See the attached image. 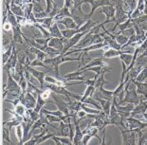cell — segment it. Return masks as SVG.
<instances>
[{
  "mask_svg": "<svg viewBox=\"0 0 147 145\" xmlns=\"http://www.w3.org/2000/svg\"><path fill=\"white\" fill-rule=\"evenodd\" d=\"M7 74H8L7 83L3 84V86H2V88H3V102H4L5 98L8 94H11V96H13L15 98L19 97L22 94L20 84L13 78L11 72L9 71V72H7Z\"/></svg>",
  "mask_w": 147,
  "mask_h": 145,
  "instance_id": "6da1fadb",
  "label": "cell"
},
{
  "mask_svg": "<svg viewBox=\"0 0 147 145\" xmlns=\"http://www.w3.org/2000/svg\"><path fill=\"white\" fill-rule=\"evenodd\" d=\"M69 10L71 12V17L73 18L75 23L77 24V30L82 27L83 25L86 23V21H88L92 16L90 13H84L83 10H79V9H77L74 5Z\"/></svg>",
  "mask_w": 147,
  "mask_h": 145,
  "instance_id": "7a4b0ae2",
  "label": "cell"
},
{
  "mask_svg": "<svg viewBox=\"0 0 147 145\" xmlns=\"http://www.w3.org/2000/svg\"><path fill=\"white\" fill-rule=\"evenodd\" d=\"M123 128L125 129H131V130H135L137 128H140L143 130L147 127V122L142 121V119H136L135 117H128L126 119H123Z\"/></svg>",
  "mask_w": 147,
  "mask_h": 145,
  "instance_id": "3957f363",
  "label": "cell"
},
{
  "mask_svg": "<svg viewBox=\"0 0 147 145\" xmlns=\"http://www.w3.org/2000/svg\"><path fill=\"white\" fill-rule=\"evenodd\" d=\"M119 128H120V130H121L123 144H126V145H135V144H137L138 133L135 130L125 129L123 127H119Z\"/></svg>",
  "mask_w": 147,
  "mask_h": 145,
  "instance_id": "277c9868",
  "label": "cell"
},
{
  "mask_svg": "<svg viewBox=\"0 0 147 145\" xmlns=\"http://www.w3.org/2000/svg\"><path fill=\"white\" fill-rule=\"evenodd\" d=\"M123 5H120V6H117L116 8V14H115V26L112 28L111 30V32L114 34L115 32V30L117 29L118 26L123 22H125L128 18H130V16L128 15V13L123 10Z\"/></svg>",
  "mask_w": 147,
  "mask_h": 145,
  "instance_id": "5b68a950",
  "label": "cell"
},
{
  "mask_svg": "<svg viewBox=\"0 0 147 145\" xmlns=\"http://www.w3.org/2000/svg\"><path fill=\"white\" fill-rule=\"evenodd\" d=\"M72 121L75 125V134H74V138H73V144L74 145H82L84 133H83L82 129H81V126H80L81 119L79 118H77V117H73Z\"/></svg>",
  "mask_w": 147,
  "mask_h": 145,
  "instance_id": "8992f818",
  "label": "cell"
},
{
  "mask_svg": "<svg viewBox=\"0 0 147 145\" xmlns=\"http://www.w3.org/2000/svg\"><path fill=\"white\" fill-rule=\"evenodd\" d=\"M37 98H35L34 94H32L30 92H27L26 94H21V103L27 107V109H34L36 105Z\"/></svg>",
  "mask_w": 147,
  "mask_h": 145,
  "instance_id": "52a82bcc",
  "label": "cell"
},
{
  "mask_svg": "<svg viewBox=\"0 0 147 145\" xmlns=\"http://www.w3.org/2000/svg\"><path fill=\"white\" fill-rule=\"evenodd\" d=\"M93 99L95 100L99 99H104V100H113L114 98V91H108L104 88V86L98 87L95 89V92L93 94Z\"/></svg>",
  "mask_w": 147,
  "mask_h": 145,
  "instance_id": "ba28073f",
  "label": "cell"
},
{
  "mask_svg": "<svg viewBox=\"0 0 147 145\" xmlns=\"http://www.w3.org/2000/svg\"><path fill=\"white\" fill-rule=\"evenodd\" d=\"M99 13H105L106 16V19L104 22V24H107L108 22H115V14H116V8L114 6L108 5V6H104L101 10H100Z\"/></svg>",
  "mask_w": 147,
  "mask_h": 145,
  "instance_id": "9c48e42d",
  "label": "cell"
},
{
  "mask_svg": "<svg viewBox=\"0 0 147 145\" xmlns=\"http://www.w3.org/2000/svg\"><path fill=\"white\" fill-rule=\"evenodd\" d=\"M60 96L59 94H56L54 92L51 93V98L54 100V103L56 106L58 107V109L64 113L65 115H68L69 114V107H68V103L64 102L63 100L60 99Z\"/></svg>",
  "mask_w": 147,
  "mask_h": 145,
  "instance_id": "30bf717a",
  "label": "cell"
},
{
  "mask_svg": "<svg viewBox=\"0 0 147 145\" xmlns=\"http://www.w3.org/2000/svg\"><path fill=\"white\" fill-rule=\"evenodd\" d=\"M18 63V56H17V51L15 47L13 46V50H12V55L11 57L9 59V61L6 63L5 65H3V71L4 72H9L11 70H13L16 67Z\"/></svg>",
  "mask_w": 147,
  "mask_h": 145,
  "instance_id": "8fae6325",
  "label": "cell"
},
{
  "mask_svg": "<svg viewBox=\"0 0 147 145\" xmlns=\"http://www.w3.org/2000/svg\"><path fill=\"white\" fill-rule=\"evenodd\" d=\"M27 68H28V70H29L30 73H32L33 76L39 81L40 84H41V89H42V88H44V86H45V83H46V82H45V78L47 76V72L37 70V69L33 68V67H30V65L27 67Z\"/></svg>",
  "mask_w": 147,
  "mask_h": 145,
  "instance_id": "7c38bea8",
  "label": "cell"
},
{
  "mask_svg": "<svg viewBox=\"0 0 147 145\" xmlns=\"http://www.w3.org/2000/svg\"><path fill=\"white\" fill-rule=\"evenodd\" d=\"M23 121H24L23 117L15 114V113H12V118L11 119H9V121H7L3 122V125L8 126L9 128L11 129V127H15V126H17L18 124H20Z\"/></svg>",
  "mask_w": 147,
  "mask_h": 145,
  "instance_id": "4fadbf2b",
  "label": "cell"
},
{
  "mask_svg": "<svg viewBox=\"0 0 147 145\" xmlns=\"http://www.w3.org/2000/svg\"><path fill=\"white\" fill-rule=\"evenodd\" d=\"M123 10L125 11L128 15H131V13L135 11V9L137 8L138 4V0H123Z\"/></svg>",
  "mask_w": 147,
  "mask_h": 145,
  "instance_id": "5bb4252c",
  "label": "cell"
},
{
  "mask_svg": "<svg viewBox=\"0 0 147 145\" xmlns=\"http://www.w3.org/2000/svg\"><path fill=\"white\" fill-rule=\"evenodd\" d=\"M6 111L10 112L11 114H12V113H15V114L23 117V118H25V117H26L27 114H28L27 107L25 106L23 103H17L16 105H14V110H13V111H12V110H8V109H6Z\"/></svg>",
  "mask_w": 147,
  "mask_h": 145,
  "instance_id": "9a60e30c",
  "label": "cell"
},
{
  "mask_svg": "<svg viewBox=\"0 0 147 145\" xmlns=\"http://www.w3.org/2000/svg\"><path fill=\"white\" fill-rule=\"evenodd\" d=\"M64 38H56V37H51V39L49 40V46L51 47V48H53V49H56L58 50L63 51L64 44H65Z\"/></svg>",
  "mask_w": 147,
  "mask_h": 145,
  "instance_id": "2e32d148",
  "label": "cell"
},
{
  "mask_svg": "<svg viewBox=\"0 0 147 145\" xmlns=\"http://www.w3.org/2000/svg\"><path fill=\"white\" fill-rule=\"evenodd\" d=\"M57 23L63 24L67 30H75L77 29V24L75 23L72 17H64L62 19H59Z\"/></svg>",
  "mask_w": 147,
  "mask_h": 145,
  "instance_id": "e0dca14e",
  "label": "cell"
},
{
  "mask_svg": "<svg viewBox=\"0 0 147 145\" xmlns=\"http://www.w3.org/2000/svg\"><path fill=\"white\" fill-rule=\"evenodd\" d=\"M129 52L131 53L132 51L130 50H118V49H111V48H107V50H105V53H104V57L105 58H114V57H117V56H120L121 54L123 53H127Z\"/></svg>",
  "mask_w": 147,
  "mask_h": 145,
  "instance_id": "ac0fdd59",
  "label": "cell"
},
{
  "mask_svg": "<svg viewBox=\"0 0 147 145\" xmlns=\"http://www.w3.org/2000/svg\"><path fill=\"white\" fill-rule=\"evenodd\" d=\"M100 24V21H92L91 19H89L88 21H86V23H84V25L81 28H79V32H84V31H86V32H88V31L91 30L93 28H95L96 26H98V25Z\"/></svg>",
  "mask_w": 147,
  "mask_h": 145,
  "instance_id": "d6986e66",
  "label": "cell"
},
{
  "mask_svg": "<svg viewBox=\"0 0 147 145\" xmlns=\"http://www.w3.org/2000/svg\"><path fill=\"white\" fill-rule=\"evenodd\" d=\"M10 130L11 129L9 128L8 126L3 125V127H2V144H14L11 140Z\"/></svg>",
  "mask_w": 147,
  "mask_h": 145,
  "instance_id": "ffe728a7",
  "label": "cell"
},
{
  "mask_svg": "<svg viewBox=\"0 0 147 145\" xmlns=\"http://www.w3.org/2000/svg\"><path fill=\"white\" fill-rule=\"evenodd\" d=\"M49 33H51V37H56V38H64L63 34H62V30H59L58 23L56 21L52 24V26L49 28Z\"/></svg>",
  "mask_w": 147,
  "mask_h": 145,
  "instance_id": "44dd1931",
  "label": "cell"
},
{
  "mask_svg": "<svg viewBox=\"0 0 147 145\" xmlns=\"http://www.w3.org/2000/svg\"><path fill=\"white\" fill-rule=\"evenodd\" d=\"M10 11L13 13L15 16L17 17H25V11H24V9L21 7L19 5H16L14 3H11V6H10Z\"/></svg>",
  "mask_w": 147,
  "mask_h": 145,
  "instance_id": "7402d4cb",
  "label": "cell"
},
{
  "mask_svg": "<svg viewBox=\"0 0 147 145\" xmlns=\"http://www.w3.org/2000/svg\"><path fill=\"white\" fill-rule=\"evenodd\" d=\"M36 21L44 28L49 30V28H51L52 26V24L55 22V18L49 16V17H45V18H40V19H36Z\"/></svg>",
  "mask_w": 147,
  "mask_h": 145,
  "instance_id": "603a6c76",
  "label": "cell"
},
{
  "mask_svg": "<svg viewBox=\"0 0 147 145\" xmlns=\"http://www.w3.org/2000/svg\"><path fill=\"white\" fill-rule=\"evenodd\" d=\"M51 138L55 141L56 144L61 145V144H65V145H69V144H73L72 140H70L68 137H58V136L53 135Z\"/></svg>",
  "mask_w": 147,
  "mask_h": 145,
  "instance_id": "cb8c5ba5",
  "label": "cell"
},
{
  "mask_svg": "<svg viewBox=\"0 0 147 145\" xmlns=\"http://www.w3.org/2000/svg\"><path fill=\"white\" fill-rule=\"evenodd\" d=\"M64 17H71V12H70V10L67 7H65L63 6V8L60 9V11H59L58 14L55 16V21L57 22L59 19H62V18Z\"/></svg>",
  "mask_w": 147,
  "mask_h": 145,
  "instance_id": "d4e9b609",
  "label": "cell"
},
{
  "mask_svg": "<svg viewBox=\"0 0 147 145\" xmlns=\"http://www.w3.org/2000/svg\"><path fill=\"white\" fill-rule=\"evenodd\" d=\"M133 27H134V23L132 22V20H131V18H128L125 22H123V23H121L118 26V29H119L118 33L123 32V31H125L128 29H131V28H133Z\"/></svg>",
  "mask_w": 147,
  "mask_h": 145,
  "instance_id": "484cf974",
  "label": "cell"
},
{
  "mask_svg": "<svg viewBox=\"0 0 147 145\" xmlns=\"http://www.w3.org/2000/svg\"><path fill=\"white\" fill-rule=\"evenodd\" d=\"M110 125H116L118 127H123V118H121L120 114L117 116L110 117Z\"/></svg>",
  "mask_w": 147,
  "mask_h": 145,
  "instance_id": "4316f807",
  "label": "cell"
},
{
  "mask_svg": "<svg viewBox=\"0 0 147 145\" xmlns=\"http://www.w3.org/2000/svg\"><path fill=\"white\" fill-rule=\"evenodd\" d=\"M95 89H96V88H95L94 86H87L86 89V91H84V95H82V99H81L80 102L83 103L84 100L86 99V98L93 97V94H94V92H95Z\"/></svg>",
  "mask_w": 147,
  "mask_h": 145,
  "instance_id": "83f0119b",
  "label": "cell"
},
{
  "mask_svg": "<svg viewBox=\"0 0 147 145\" xmlns=\"http://www.w3.org/2000/svg\"><path fill=\"white\" fill-rule=\"evenodd\" d=\"M105 73H102L101 75H97L96 74V82H95V88H98V87H102L104 86L105 84H108V82L105 79Z\"/></svg>",
  "mask_w": 147,
  "mask_h": 145,
  "instance_id": "f1b7e54d",
  "label": "cell"
},
{
  "mask_svg": "<svg viewBox=\"0 0 147 145\" xmlns=\"http://www.w3.org/2000/svg\"><path fill=\"white\" fill-rule=\"evenodd\" d=\"M12 50H13V44H12V46H11L10 48L6 50V51H4L2 53V63H3V65H5L6 63L9 61V59L11 57Z\"/></svg>",
  "mask_w": 147,
  "mask_h": 145,
  "instance_id": "f546056e",
  "label": "cell"
},
{
  "mask_svg": "<svg viewBox=\"0 0 147 145\" xmlns=\"http://www.w3.org/2000/svg\"><path fill=\"white\" fill-rule=\"evenodd\" d=\"M119 57H120L121 62H123L126 65H128V67H129L130 64H131V62H132L133 54H131V53H129V52L123 53V54H121L120 56H119Z\"/></svg>",
  "mask_w": 147,
  "mask_h": 145,
  "instance_id": "4dcf8cb0",
  "label": "cell"
},
{
  "mask_svg": "<svg viewBox=\"0 0 147 145\" xmlns=\"http://www.w3.org/2000/svg\"><path fill=\"white\" fill-rule=\"evenodd\" d=\"M7 20L11 23V25L12 26V28L20 26L19 23H18L17 17L15 16V15H14L13 13H12V12H11V11H8V14H7Z\"/></svg>",
  "mask_w": 147,
  "mask_h": 145,
  "instance_id": "1f68e13d",
  "label": "cell"
},
{
  "mask_svg": "<svg viewBox=\"0 0 147 145\" xmlns=\"http://www.w3.org/2000/svg\"><path fill=\"white\" fill-rule=\"evenodd\" d=\"M135 80L137 82H140V83H145V82H147V65L142 68V70L140 72V74L138 75Z\"/></svg>",
  "mask_w": 147,
  "mask_h": 145,
  "instance_id": "d6a6232c",
  "label": "cell"
},
{
  "mask_svg": "<svg viewBox=\"0 0 147 145\" xmlns=\"http://www.w3.org/2000/svg\"><path fill=\"white\" fill-rule=\"evenodd\" d=\"M80 105H81V108L84 110L87 114H99V113L102 111V110H99V109L90 108V107L87 106L86 103H80Z\"/></svg>",
  "mask_w": 147,
  "mask_h": 145,
  "instance_id": "836d02e7",
  "label": "cell"
},
{
  "mask_svg": "<svg viewBox=\"0 0 147 145\" xmlns=\"http://www.w3.org/2000/svg\"><path fill=\"white\" fill-rule=\"evenodd\" d=\"M15 131H16V136L19 141V144H23V136H24V130H23V126L22 124H18L17 126H15Z\"/></svg>",
  "mask_w": 147,
  "mask_h": 145,
  "instance_id": "e575fe53",
  "label": "cell"
},
{
  "mask_svg": "<svg viewBox=\"0 0 147 145\" xmlns=\"http://www.w3.org/2000/svg\"><path fill=\"white\" fill-rule=\"evenodd\" d=\"M77 33H79V30H77V29H75V30L65 29L64 30H62V34H63V36L67 39H70L71 37H73L75 34H77Z\"/></svg>",
  "mask_w": 147,
  "mask_h": 145,
  "instance_id": "d590c367",
  "label": "cell"
},
{
  "mask_svg": "<svg viewBox=\"0 0 147 145\" xmlns=\"http://www.w3.org/2000/svg\"><path fill=\"white\" fill-rule=\"evenodd\" d=\"M83 103H86V105H93V106L95 107L96 109L102 110V106H100V105H99V103H96V102H95V100L93 99L92 97H88V98H86V99L84 100Z\"/></svg>",
  "mask_w": 147,
  "mask_h": 145,
  "instance_id": "8d00e7d4",
  "label": "cell"
},
{
  "mask_svg": "<svg viewBox=\"0 0 147 145\" xmlns=\"http://www.w3.org/2000/svg\"><path fill=\"white\" fill-rule=\"evenodd\" d=\"M45 115L51 123H60L62 121L61 118H59V117L55 116V115H52V114H45Z\"/></svg>",
  "mask_w": 147,
  "mask_h": 145,
  "instance_id": "74e56055",
  "label": "cell"
},
{
  "mask_svg": "<svg viewBox=\"0 0 147 145\" xmlns=\"http://www.w3.org/2000/svg\"><path fill=\"white\" fill-rule=\"evenodd\" d=\"M32 4H33V12L34 13H40V12H43V11H46L45 9H44L43 5L39 1L34 2V3H32Z\"/></svg>",
  "mask_w": 147,
  "mask_h": 145,
  "instance_id": "f35d334b",
  "label": "cell"
},
{
  "mask_svg": "<svg viewBox=\"0 0 147 145\" xmlns=\"http://www.w3.org/2000/svg\"><path fill=\"white\" fill-rule=\"evenodd\" d=\"M112 102H113V100H107L105 105L102 106V110L105 113V114L109 115V113H110V108H111Z\"/></svg>",
  "mask_w": 147,
  "mask_h": 145,
  "instance_id": "ab89813d",
  "label": "cell"
},
{
  "mask_svg": "<svg viewBox=\"0 0 147 145\" xmlns=\"http://www.w3.org/2000/svg\"><path fill=\"white\" fill-rule=\"evenodd\" d=\"M104 42V37L101 35V33H94L92 38V44L96 45V44H100Z\"/></svg>",
  "mask_w": 147,
  "mask_h": 145,
  "instance_id": "60d3db41",
  "label": "cell"
},
{
  "mask_svg": "<svg viewBox=\"0 0 147 145\" xmlns=\"http://www.w3.org/2000/svg\"><path fill=\"white\" fill-rule=\"evenodd\" d=\"M46 4H47V7H46V12L47 13H49L51 11L53 7H54V4L55 3L53 2V0H46Z\"/></svg>",
  "mask_w": 147,
  "mask_h": 145,
  "instance_id": "b9f144b4",
  "label": "cell"
},
{
  "mask_svg": "<svg viewBox=\"0 0 147 145\" xmlns=\"http://www.w3.org/2000/svg\"><path fill=\"white\" fill-rule=\"evenodd\" d=\"M138 143L140 144V145L147 144V132L142 134V136L139 138V141H138Z\"/></svg>",
  "mask_w": 147,
  "mask_h": 145,
  "instance_id": "7bdbcfd3",
  "label": "cell"
},
{
  "mask_svg": "<svg viewBox=\"0 0 147 145\" xmlns=\"http://www.w3.org/2000/svg\"><path fill=\"white\" fill-rule=\"evenodd\" d=\"M59 11H60V8H59L58 6L56 5V4H54V7H53L52 11L49 13V16H51V17H54V18H55L56 15L58 14Z\"/></svg>",
  "mask_w": 147,
  "mask_h": 145,
  "instance_id": "ee69618b",
  "label": "cell"
},
{
  "mask_svg": "<svg viewBox=\"0 0 147 145\" xmlns=\"http://www.w3.org/2000/svg\"><path fill=\"white\" fill-rule=\"evenodd\" d=\"M93 137L91 135H88V134H84V138H83V140H82V145H86L89 142V140H91Z\"/></svg>",
  "mask_w": 147,
  "mask_h": 145,
  "instance_id": "f6af8a7d",
  "label": "cell"
},
{
  "mask_svg": "<svg viewBox=\"0 0 147 145\" xmlns=\"http://www.w3.org/2000/svg\"><path fill=\"white\" fill-rule=\"evenodd\" d=\"M74 6L79 10H82V5L83 3H86V0H73Z\"/></svg>",
  "mask_w": 147,
  "mask_h": 145,
  "instance_id": "bcb514c9",
  "label": "cell"
},
{
  "mask_svg": "<svg viewBox=\"0 0 147 145\" xmlns=\"http://www.w3.org/2000/svg\"><path fill=\"white\" fill-rule=\"evenodd\" d=\"M74 5V2L73 0H65V7H67L68 9H70L71 7H73Z\"/></svg>",
  "mask_w": 147,
  "mask_h": 145,
  "instance_id": "7dc6e473",
  "label": "cell"
},
{
  "mask_svg": "<svg viewBox=\"0 0 147 145\" xmlns=\"http://www.w3.org/2000/svg\"><path fill=\"white\" fill-rule=\"evenodd\" d=\"M3 3H4V5L6 6L5 11H10V6H11V0H3Z\"/></svg>",
  "mask_w": 147,
  "mask_h": 145,
  "instance_id": "c3c4849f",
  "label": "cell"
},
{
  "mask_svg": "<svg viewBox=\"0 0 147 145\" xmlns=\"http://www.w3.org/2000/svg\"><path fill=\"white\" fill-rule=\"evenodd\" d=\"M142 117H143V119H144V121L147 122V111L143 113V114H142Z\"/></svg>",
  "mask_w": 147,
  "mask_h": 145,
  "instance_id": "681fc988",
  "label": "cell"
},
{
  "mask_svg": "<svg viewBox=\"0 0 147 145\" xmlns=\"http://www.w3.org/2000/svg\"><path fill=\"white\" fill-rule=\"evenodd\" d=\"M30 1H32V3H34V2H38L39 0H30Z\"/></svg>",
  "mask_w": 147,
  "mask_h": 145,
  "instance_id": "f907efd6",
  "label": "cell"
}]
</instances>
